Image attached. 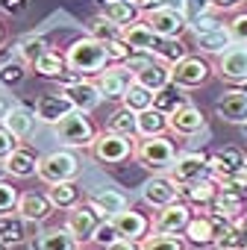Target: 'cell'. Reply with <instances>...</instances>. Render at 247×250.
Segmentation results:
<instances>
[{"instance_id": "7bdbcfd3", "label": "cell", "mask_w": 247, "mask_h": 250, "mask_svg": "<svg viewBox=\"0 0 247 250\" xmlns=\"http://www.w3.org/2000/svg\"><path fill=\"white\" fill-rule=\"evenodd\" d=\"M24 77H27V65L24 62H3L0 65V85H6V88H15V85H21L24 83Z\"/></svg>"}, {"instance_id": "db71d44e", "label": "cell", "mask_w": 247, "mask_h": 250, "mask_svg": "<svg viewBox=\"0 0 247 250\" xmlns=\"http://www.w3.org/2000/svg\"><path fill=\"white\" fill-rule=\"evenodd\" d=\"M9 109H12V106H9V100H6V97H0V124H3V118L9 115Z\"/></svg>"}, {"instance_id": "83f0119b", "label": "cell", "mask_w": 247, "mask_h": 250, "mask_svg": "<svg viewBox=\"0 0 247 250\" xmlns=\"http://www.w3.org/2000/svg\"><path fill=\"white\" fill-rule=\"evenodd\" d=\"M136 136L139 139H153V136H168V118L156 112L153 106L136 115Z\"/></svg>"}, {"instance_id": "681fc988", "label": "cell", "mask_w": 247, "mask_h": 250, "mask_svg": "<svg viewBox=\"0 0 247 250\" xmlns=\"http://www.w3.org/2000/svg\"><path fill=\"white\" fill-rule=\"evenodd\" d=\"M30 9V0H0V12H6L12 18H21Z\"/></svg>"}, {"instance_id": "91938a15", "label": "cell", "mask_w": 247, "mask_h": 250, "mask_svg": "<svg viewBox=\"0 0 247 250\" xmlns=\"http://www.w3.org/2000/svg\"><path fill=\"white\" fill-rule=\"evenodd\" d=\"M103 3H112V0H103Z\"/></svg>"}, {"instance_id": "5b68a950", "label": "cell", "mask_w": 247, "mask_h": 250, "mask_svg": "<svg viewBox=\"0 0 247 250\" xmlns=\"http://www.w3.org/2000/svg\"><path fill=\"white\" fill-rule=\"evenodd\" d=\"M56 139L65 145V147H91V142L97 139V130H94V124L85 112H71L68 118H62L56 124Z\"/></svg>"}, {"instance_id": "7402d4cb", "label": "cell", "mask_w": 247, "mask_h": 250, "mask_svg": "<svg viewBox=\"0 0 247 250\" xmlns=\"http://www.w3.org/2000/svg\"><path fill=\"white\" fill-rule=\"evenodd\" d=\"M180 194L185 197V206H188L191 212H194V209L209 212V209H212V203H215V197H218V186H215V180L209 177V180H200V183L183 186V188H180Z\"/></svg>"}, {"instance_id": "5bb4252c", "label": "cell", "mask_w": 247, "mask_h": 250, "mask_svg": "<svg viewBox=\"0 0 247 250\" xmlns=\"http://www.w3.org/2000/svg\"><path fill=\"white\" fill-rule=\"evenodd\" d=\"M100 221H103V218H100L88 203H77V206L68 212V218H65V229H68L80 244H85V241H91V235H94V229H97Z\"/></svg>"}, {"instance_id": "52a82bcc", "label": "cell", "mask_w": 247, "mask_h": 250, "mask_svg": "<svg viewBox=\"0 0 247 250\" xmlns=\"http://www.w3.org/2000/svg\"><path fill=\"white\" fill-rule=\"evenodd\" d=\"M212 77V65L203 59V56H185L180 59L177 65H171V83L183 91H191V88H200L206 85V80Z\"/></svg>"}, {"instance_id": "9a60e30c", "label": "cell", "mask_w": 247, "mask_h": 250, "mask_svg": "<svg viewBox=\"0 0 247 250\" xmlns=\"http://www.w3.org/2000/svg\"><path fill=\"white\" fill-rule=\"evenodd\" d=\"M191 221V209L177 200L171 206H162L156 209V218H153V232H165V235H183L185 224Z\"/></svg>"}, {"instance_id": "f6af8a7d", "label": "cell", "mask_w": 247, "mask_h": 250, "mask_svg": "<svg viewBox=\"0 0 247 250\" xmlns=\"http://www.w3.org/2000/svg\"><path fill=\"white\" fill-rule=\"evenodd\" d=\"M115 241H121V235H118V229L112 227V221L109 218H103L100 224H97V229H94V235H91V244H97V247H112Z\"/></svg>"}, {"instance_id": "74e56055", "label": "cell", "mask_w": 247, "mask_h": 250, "mask_svg": "<svg viewBox=\"0 0 247 250\" xmlns=\"http://www.w3.org/2000/svg\"><path fill=\"white\" fill-rule=\"evenodd\" d=\"M106 133L121 136V139H139V136H136V115H133L130 109H124V106H121L118 112H112Z\"/></svg>"}, {"instance_id": "7dc6e473", "label": "cell", "mask_w": 247, "mask_h": 250, "mask_svg": "<svg viewBox=\"0 0 247 250\" xmlns=\"http://www.w3.org/2000/svg\"><path fill=\"white\" fill-rule=\"evenodd\" d=\"M221 27H224V24H221L218 18L206 15V12H203V15H197L194 21H188V30H191L194 36H203V33H212V30H221Z\"/></svg>"}, {"instance_id": "44dd1931", "label": "cell", "mask_w": 247, "mask_h": 250, "mask_svg": "<svg viewBox=\"0 0 247 250\" xmlns=\"http://www.w3.org/2000/svg\"><path fill=\"white\" fill-rule=\"evenodd\" d=\"M85 203H88L100 218H115L118 212H124V209L130 206L127 194H121L118 188H100V191H91V194L85 197Z\"/></svg>"}, {"instance_id": "ba28073f", "label": "cell", "mask_w": 247, "mask_h": 250, "mask_svg": "<svg viewBox=\"0 0 247 250\" xmlns=\"http://www.w3.org/2000/svg\"><path fill=\"white\" fill-rule=\"evenodd\" d=\"M209 156L206 153H197V150H188V153H177V162L171 165V180L183 188V186H191V183H200V180H209Z\"/></svg>"}, {"instance_id": "11a10c76", "label": "cell", "mask_w": 247, "mask_h": 250, "mask_svg": "<svg viewBox=\"0 0 247 250\" xmlns=\"http://www.w3.org/2000/svg\"><path fill=\"white\" fill-rule=\"evenodd\" d=\"M6 42V30H3V24H0V44Z\"/></svg>"}, {"instance_id": "484cf974", "label": "cell", "mask_w": 247, "mask_h": 250, "mask_svg": "<svg viewBox=\"0 0 247 250\" xmlns=\"http://www.w3.org/2000/svg\"><path fill=\"white\" fill-rule=\"evenodd\" d=\"M0 127H3L6 133H12V136L21 142V139H27V136L33 133V127H36V112L27 109V106H12Z\"/></svg>"}, {"instance_id": "7c38bea8", "label": "cell", "mask_w": 247, "mask_h": 250, "mask_svg": "<svg viewBox=\"0 0 247 250\" xmlns=\"http://www.w3.org/2000/svg\"><path fill=\"white\" fill-rule=\"evenodd\" d=\"M130 83H133V74L124 65H106L94 80V85L100 91V100H121L124 91L130 88Z\"/></svg>"}, {"instance_id": "60d3db41", "label": "cell", "mask_w": 247, "mask_h": 250, "mask_svg": "<svg viewBox=\"0 0 247 250\" xmlns=\"http://www.w3.org/2000/svg\"><path fill=\"white\" fill-rule=\"evenodd\" d=\"M47 50H50V47H47V42H44L41 36H27V39L18 44V62H24V65H36Z\"/></svg>"}, {"instance_id": "8d00e7d4", "label": "cell", "mask_w": 247, "mask_h": 250, "mask_svg": "<svg viewBox=\"0 0 247 250\" xmlns=\"http://www.w3.org/2000/svg\"><path fill=\"white\" fill-rule=\"evenodd\" d=\"M153 56L171 68V65H177L180 59L188 56V47L183 44V39H159L156 47H153Z\"/></svg>"}, {"instance_id": "f907efd6", "label": "cell", "mask_w": 247, "mask_h": 250, "mask_svg": "<svg viewBox=\"0 0 247 250\" xmlns=\"http://www.w3.org/2000/svg\"><path fill=\"white\" fill-rule=\"evenodd\" d=\"M209 3V9H215V12H229V9H238L244 0H206Z\"/></svg>"}, {"instance_id": "1f68e13d", "label": "cell", "mask_w": 247, "mask_h": 250, "mask_svg": "<svg viewBox=\"0 0 247 250\" xmlns=\"http://www.w3.org/2000/svg\"><path fill=\"white\" fill-rule=\"evenodd\" d=\"M185 103H188V94H185L183 88H177L174 83H168L162 91H156V94H153V109H156V112H162L165 118H168V115H174V112H177L180 106H185Z\"/></svg>"}, {"instance_id": "c3c4849f", "label": "cell", "mask_w": 247, "mask_h": 250, "mask_svg": "<svg viewBox=\"0 0 247 250\" xmlns=\"http://www.w3.org/2000/svg\"><path fill=\"white\" fill-rule=\"evenodd\" d=\"M18 147H21V142H18L12 133H6L3 127H0V162H6V159H9Z\"/></svg>"}, {"instance_id": "f5cc1de1", "label": "cell", "mask_w": 247, "mask_h": 250, "mask_svg": "<svg viewBox=\"0 0 247 250\" xmlns=\"http://www.w3.org/2000/svg\"><path fill=\"white\" fill-rule=\"evenodd\" d=\"M106 250H142L136 241H127V238H121V241H115L112 247H106Z\"/></svg>"}, {"instance_id": "816d5d0a", "label": "cell", "mask_w": 247, "mask_h": 250, "mask_svg": "<svg viewBox=\"0 0 247 250\" xmlns=\"http://www.w3.org/2000/svg\"><path fill=\"white\" fill-rule=\"evenodd\" d=\"M130 3L139 9V15H144V12H150V9H156V6H162L159 0H130Z\"/></svg>"}, {"instance_id": "f546056e", "label": "cell", "mask_w": 247, "mask_h": 250, "mask_svg": "<svg viewBox=\"0 0 247 250\" xmlns=\"http://www.w3.org/2000/svg\"><path fill=\"white\" fill-rule=\"evenodd\" d=\"M3 168H6V174H9V177H15V180H27V177H36L39 159H36V153H33V150L18 147V150L3 162Z\"/></svg>"}, {"instance_id": "e575fe53", "label": "cell", "mask_w": 247, "mask_h": 250, "mask_svg": "<svg viewBox=\"0 0 247 250\" xmlns=\"http://www.w3.org/2000/svg\"><path fill=\"white\" fill-rule=\"evenodd\" d=\"M85 36L100 42V44H112V42H121V27L109 24L103 15H94V18L85 21Z\"/></svg>"}, {"instance_id": "2e32d148", "label": "cell", "mask_w": 247, "mask_h": 250, "mask_svg": "<svg viewBox=\"0 0 247 250\" xmlns=\"http://www.w3.org/2000/svg\"><path fill=\"white\" fill-rule=\"evenodd\" d=\"M33 112H36V121L56 127L62 118H68V115L74 112V106L68 103V97H65L62 91H47V94H41V97L36 100V109H33Z\"/></svg>"}, {"instance_id": "f1b7e54d", "label": "cell", "mask_w": 247, "mask_h": 250, "mask_svg": "<svg viewBox=\"0 0 247 250\" xmlns=\"http://www.w3.org/2000/svg\"><path fill=\"white\" fill-rule=\"evenodd\" d=\"M100 15H103L109 24L121 27V30L139 21V9L130 3V0H112V3H103V6H100Z\"/></svg>"}, {"instance_id": "d6986e66", "label": "cell", "mask_w": 247, "mask_h": 250, "mask_svg": "<svg viewBox=\"0 0 247 250\" xmlns=\"http://www.w3.org/2000/svg\"><path fill=\"white\" fill-rule=\"evenodd\" d=\"M65 97H68V103L77 109V112H91L97 103H100V91H97V85H94V80H74V83H68L65 88H59Z\"/></svg>"}, {"instance_id": "3957f363", "label": "cell", "mask_w": 247, "mask_h": 250, "mask_svg": "<svg viewBox=\"0 0 247 250\" xmlns=\"http://www.w3.org/2000/svg\"><path fill=\"white\" fill-rule=\"evenodd\" d=\"M36 177L44 180L47 186H56V183H74V180L80 177V159H77L71 150H53V153H47V156L39 159Z\"/></svg>"}, {"instance_id": "6f0895ef", "label": "cell", "mask_w": 247, "mask_h": 250, "mask_svg": "<svg viewBox=\"0 0 247 250\" xmlns=\"http://www.w3.org/2000/svg\"><path fill=\"white\" fill-rule=\"evenodd\" d=\"M0 250H9V244H3V241H0Z\"/></svg>"}, {"instance_id": "d590c367", "label": "cell", "mask_w": 247, "mask_h": 250, "mask_svg": "<svg viewBox=\"0 0 247 250\" xmlns=\"http://www.w3.org/2000/svg\"><path fill=\"white\" fill-rule=\"evenodd\" d=\"M194 44H197L200 53H215V56H221L226 47H232V39H229L226 27H221V30H212V33H203V36H194Z\"/></svg>"}, {"instance_id": "ac0fdd59", "label": "cell", "mask_w": 247, "mask_h": 250, "mask_svg": "<svg viewBox=\"0 0 247 250\" xmlns=\"http://www.w3.org/2000/svg\"><path fill=\"white\" fill-rule=\"evenodd\" d=\"M215 115L226 124H247V88H229L215 103Z\"/></svg>"}, {"instance_id": "4316f807", "label": "cell", "mask_w": 247, "mask_h": 250, "mask_svg": "<svg viewBox=\"0 0 247 250\" xmlns=\"http://www.w3.org/2000/svg\"><path fill=\"white\" fill-rule=\"evenodd\" d=\"M121 42L127 44L130 50H144V53H153V47H156L159 36H153V33L147 30V24L139 18L136 24H130V27H124V30H121Z\"/></svg>"}, {"instance_id": "680465c9", "label": "cell", "mask_w": 247, "mask_h": 250, "mask_svg": "<svg viewBox=\"0 0 247 250\" xmlns=\"http://www.w3.org/2000/svg\"><path fill=\"white\" fill-rule=\"evenodd\" d=\"M241 130H244V136H247V124H241Z\"/></svg>"}, {"instance_id": "6da1fadb", "label": "cell", "mask_w": 247, "mask_h": 250, "mask_svg": "<svg viewBox=\"0 0 247 250\" xmlns=\"http://www.w3.org/2000/svg\"><path fill=\"white\" fill-rule=\"evenodd\" d=\"M65 65L71 74L88 80V77H97L106 65H109V53H106V44L94 42V39H77L68 50H65Z\"/></svg>"}, {"instance_id": "b9f144b4", "label": "cell", "mask_w": 247, "mask_h": 250, "mask_svg": "<svg viewBox=\"0 0 247 250\" xmlns=\"http://www.w3.org/2000/svg\"><path fill=\"white\" fill-rule=\"evenodd\" d=\"M139 247L142 250H188L183 235H165V232H150Z\"/></svg>"}, {"instance_id": "f35d334b", "label": "cell", "mask_w": 247, "mask_h": 250, "mask_svg": "<svg viewBox=\"0 0 247 250\" xmlns=\"http://www.w3.org/2000/svg\"><path fill=\"white\" fill-rule=\"evenodd\" d=\"M121 106L130 109L133 115H139V112H144V109L153 106V94L147 88H142L139 83H130V88L124 91V97H121Z\"/></svg>"}, {"instance_id": "8fae6325", "label": "cell", "mask_w": 247, "mask_h": 250, "mask_svg": "<svg viewBox=\"0 0 247 250\" xmlns=\"http://www.w3.org/2000/svg\"><path fill=\"white\" fill-rule=\"evenodd\" d=\"M142 200L153 209H162V206H171V203L183 200V194H180V186L168 174H159V177H150L142 186Z\"/></svg>"}, {"instance_id": "277c9868", "label": "cell", "mask_w": 247, "mask_h": 250, "mask_svg": "<svg viewBox=\"0 0 247 250\" xmlns=\"http://www.w3.org/2000/svg\"><path fill=\"white\" fill-rule=\"evenodd\" d=\"M142 21H144L147 30H150L153 36H159V39H183V33L188 30L185 12L177 9V6H165V3L156 6V9H150V12H144Z\"/></svg>"}, {"instance_id": "603a6c76", "label": "cell", "mask_w": 247, "mask_h": 250, "mask_svg": "<svg viewBox=\"0 0 247 250\" xmlns=\"http://www.w3.org/2000/svg\"><path fill=\"white\" fill-rule=\"evenodd\" d=\"M244 171V150L241 147H224L215 156H209V174L212 177H232Z\"/></svg>"}, {"instance_id": "ffe728a7", "label": "cell", "mask_w": 247, "mask_h": 250, "mask_svg": "<svg viewBox=\"0 0 247 250\" xmlns=\"http://www.w3.org/2000/svg\"><path fill=\"white\" fill-rule=\"evenodd\" d=\"M15 212L24 218V221H30V224H44L56 209L50 206V200H47V194H39V191H27V194H21L18 197V206H15Z\"/></svg>"}, {"instance_id": "94428289", "label": "cell", "mask_w": 247, "mask_h": 250, "mask_svg": "<svg viewBox=\"0 0 247 250\" xmlns=\"http://www.w3.org/2000/svg\"><path fill=\"white\" fill-rule=\"evenodd\" d=\"M244 215H247V212H244Z\"/></svg>"}, {"instance_id": "7a4b0ae2", "label": "cell", "mask_w": 247, "mask_h": 250, "mask_svg": "<svg viewBox=\"0 0 247 250\" xmlns=\"http://www.w3.org/2000/svg\"><path fill=\"white\" fill-rule=\"evenodd\" d=\"M133 159H139L150 171H171L177 162V145L168 136H153V139H136Z\"/></svg>"}, {"instance_id": "836d02e7", "label": "cell", "mask_w": 247, "mask_h": 250, "mask_svg": "<svg viewBox=\"0 0 247 250\" xmlns=\"http://www.w3.org/2000/svg\"><path fill=\"white\" fill-rule=\"evenodd\" d=\"M0 241L9 244V247H12V244H21V241H27V221H24L18 212L0 218Z\"/></svg>"}, {"instance_id": "4dcf8cb0", "label": "cell", "mask_w": 247, "mask_h": 250, "mask_svg": "<svg viewBox=\"0 0 247 250\" xmlns=\"http://www.w3.org/2000/svg\"><path fill=\"white\" fill-rule=\"evenodd\" d=\"M44 194H47L50 206H53V209H62V212H71V209L82 200L77 183H56V186H50Z\"/></svg>"}, {"instance_id": "9f6ffc18", "label": "cell", "mask_w": 247, "mask_h": 250, "mask_svg": "<svg viewBox=\"0 0 247 250\" xmlns=\"http://www.w3.org/2000/svg\"><path fill=\"white\" fill-rule=\"evenodd\" d=\"M0 180H6V168H3V162H0Z\"/></svg>"}, {"instance_id": "d6a6232c", "label": "cell", "mask_w": 247, "mask_h": 250, "mask_svg": "<svg viewBox=\"0 0 247 250\" xmlns=\"http://www.w3.org/2000/svg\"><path fill=\"white\" fill-rule=\"evenodd\" d=\"M39 250H82V244H80L65 227H53V229L41 232V238H39Z\"/></svg>"}, {"instance_id": "bcb514c9", "label": "cell", "mask_w": 247, "mask_h": 250, "mask_svg": "<svg viewBox=\"0 0 247 250\" xmlns=\"http://www.w3.org/2000/svg\"><path fill=\"white\" fill-rule=\"evenodd\" d=\"M226 33H229L232 44H247V12L232 15V21L226 24Z\"/></svg>"}, {"instance_id": "30bf717a", "label": "cell", "mask_w": 247, "mask_h": 250, "mask_svg": "<svg viewBox=\"0 0 247 250\" xmlns=\"http://www.w3.org/2000/svg\"><path fill=\"white\" fill-rule=\"evenodd\" d=\"M112 221V227L118 229V235L121 238H127V241H136V244H142L150 232H153V221L144 215V212H136L133 206H127L124 212H118L115 218H109Z\"/></svg>"}, {"instance_id": "4fadbf2b", "label": "cell", "mask_w": 247, "mask_h": 250, "mask_svg": "<svg viewBox=\"0 0 247 250\" xmlns=\"http://www.w3.org/2000/svg\"><path fill=\"white\" fill-rule=\"evenodd\" d=\"M215 74L229 83H247V44H232L218 56Z\"/></svg>"}, {"instance_id": "cb8c5ba5", "label": "cell", "mask_w": 247, "mask_h": 250, "mask_svg": "<svg viewBox=\"0 0 247 250\" xmlns=\"http://www.w3.org/2000/svg\"><path fill=\"white\" fill-rule=\"evenodd\" d=\"M215 250H247V218L244 215L235 218V221L221 224Z\"/></svg>"}, {"instance_id": "e0dca14e", "label": "cell", "mask_w": 247, "mask_h": 250, "mask_svg": "<svg viewBox=\"0 0 247 250\" xmlns=\"http://www.w3.org/2000/svg\"><path fill=\"white\" fill-rule=\"evenodd\" d=\"M203 127H206V115H203L194 103H185V106H180L174 115H168V130H171L174 136L188 139V136H197Z\"/></svg>"}, {"instance_id": "ab89813d", "label": "cell", "mask_w": 247, "mask_h": 250, "mask_svg": "<svg viewBox=\"0 0 247 250\" xmlns=\"http://www.w3.org/2000/svg\"><path fill=\"white\" fill-rule=\"evenodd\" d=\"M36 74L39 77H47V80H59L65 71H68V65H65V53H56V50H47L36 65Z\"/></svg>"}, {"instance_id": "ee69618b", "label": "cell", "mask_w": 247, "mask_h": 250, "mask_svg": "<svg viewBox=\"0 0 247 250\" xmlns=\"http://www.w3.org/2000/svg\"><path fill=\"white\" fill-rule=\"evenodd\" d=\"M18 197H21V191H18V188H15L9 180H0V218L15 212V206H18Z\"/></svg>"}, {"instance_id": "8992f818", "label": "cell", "mask_w": 247, "mask_h": 250, "mask_svg": "<svg viewBox=\"0 0 247 250\" xmlns=\"http://www.w3.org/2000/svg\"><path fill=\"white\" fill-rule=\"evenodd\" d=\"M133 150H136V139H121L112 133H97V139L91 142V156L103 165L127 162V159H133Z\"/></svg>"}, {"instance_id": "9c48e42d", "label": "cell", "mask_w": 247, "mask_h": 250, "mask_svg": "<svg viewBox=\"0 0 247 250\" xmlns=\"http://www.w3.org/2000/svg\"><path fill=\"white\" fill-rule=\"evenodd\" d=\"M221 224H224V221H218V218H212V215H206V212H197V215H191V221L185 224L183 241L191 244V247H200V250L215 247L218 232H221Z\"/></svg>"}, {"instance_id": "d4e9b609", "label": "cell", "mask_w": 247, "mask_h": 250, "mask_svg": "<svg viewBox=\"0 0 247 250\" xmlns=\"http://www.w3.org/2000/svg\"><path fill=\"white\" fill-rule=\"evenodd\" d=\"M133 83H139L142 88H147L150 94H156V91H162V88L171 83V68L156 59V62H150L147 68L136 71V74H133Z\"/></svg>"}]
</instances>
